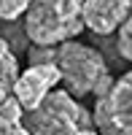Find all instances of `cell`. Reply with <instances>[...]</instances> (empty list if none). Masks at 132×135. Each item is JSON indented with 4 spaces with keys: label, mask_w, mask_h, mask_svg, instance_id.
Listing matches in <instances>:
<instances>
[{
    "label": "cell",
    "mask_w": 132,
    "mask_h": 135,
    "mask_svg": "<svg viewBox=\"0 0 132 135\" xmlns=\"http://www.w3.org/2000/svg\"><path fill=\"white\" fill-rule=\"evenodd\" d=\"M57 65L62 70V84L75 97H103L111 92L116 78H111L105 54L97 51L89 43L81 41H65L57 46Z\"/></svg>",
    "instance_id": "6da1fadb"
},
{
    "label": "cell",
    "mask_w": 132,
    "mask_h": 135,
    "mask_svg": "<svg viewBox=\"0 0 132 135\" xmlns=\"http://www.w3.org/2000/svg\"><path fill=\"white\" fill-rule=\"evenodd\" d=\"M30 43L59 46L73 41L86 27L84 22V0H32L24 14Z\"/></svg>",
    "instance_id": "7a4b0ae2"
},
{
    "label": "cell",
    "mask_w": 132,
    "mask_h": 135,
    "mask_svg": "<svg viewBox=\"0 0 132 135\" xmlns=\"http://www.w3.org/2000/svg\"><path fill=\"white\" fill-rule=\"evenodd\" d=\"M24 124L32 135H75L94 127V114H89L73 92L54 89L35 111H27Z\"/></svg>",
    "instance_id": "3957f363"
},
{
    "label": "cell",
    "mask_w": 132,
    "mask_h": 135,
    "mask_svg": "<svg viewBox=\"0 0 132 135\" xmlns=\"http://www.w3.org/2000/svg\"><path fill=\"white\" fill-rule=\"evenodd\" d=\"M92 114L103 135H132V70L119 76L108 95L97 97Z\"/></svg>",
    "instance_id": "277c9868"
},
{
    "label": "cell",
    "mask_w": 132,
    "mask_h": 135,
    "mask_svg": "<svg viewBox=\"0 0 132 135\" xmlns=\"http://www.w3.org/2000/svg\"><path fill=\"white\" fill-rule=\"evenodd\" d=\"M59 81H62V70H59L57 62L30 65L27 70L19 76V81L14 86V95L19 97V103L24 105V111H35L43 100L57 89Z\"/></svg>",
    "instance_id": "5b68a950"
},
{
    "label": "cell",
    "mask_w": 132,
    "mask_h": 135,
    "mask_svg": "<svg viewBox=\"0 0 132 135\" xmlns=\"http://www.w3.org/2000/svg\"><path fill=\"white\" fill-rule=\"evenodd\" d=\"M132 0H84V22L94 35H111L124 25Z\"/></svg>",
    "instance_id": "8992f818"
},
{
    "label": "cell",
    "mask_w": 132,
    "mask_h": 135,
    "mask_svg": "<svg viewBox=\"0 0 132 135\" xmlns=\"http://www.w3.org/2000/svg\"><path fill=\"white\" fill-rule=\"evenodd\" d=\"M0 62H3V81H0V92L3 95H14V86L19 81V60H16V54L14 49H11V43L3 41V46H0Z\"/></svg>",
    "instance_id": "52a82bcc"
},
{
    "label": "cell",
    "mask_w": 132,
    "mask_h": 135,
    "mask_svg": "<svg viewBox=\"0 0 132 135\" xmlns=\"http://www.w3.org/2000/svg\"><path fill=\"white\" fill-rule=\"evenodd\" d=\"M22 114H27V111L19 103V97L16 95H3V103H0V124L22 122Z\"/></svg>",
    "instance_id": "ba28073f"
},
{
    "label": "cell",
    "mask_w": 132,
    "mask_h": 135,
    "mask_svg": "<svg viewBox=\"0 0 132 135\" xmlns=\"http://www.w3.org/2000/svg\"><path fill=\"white\" fill-rule=\"evenodd\" d=\"M116 51H119V57L132 62V11H129V16L124 19V25L119 27V35H116Z\"/></svg>",
    "instance_id": "9c48e42d"
},
{
    "label": "cell",
    "mask_w": 132,
    "mask_h": 135,
    "mask_svg": "<svg viewBox=\"0 0 132 135\" xmlns=\"http://www.w3.org/2000/svg\"><path fill=\"white\" fill-rule=\"evenodd\" d=\"M30 6H32V0H0V16H3V22L22 19Z\"/></svg>",
    "instance_id": "30bf717a"
},
{
    "label": "cell",
    "mask_w": 132,
    "mask_h": 135,
    "mask_svg": "<svg viewBox=\"0 0 132 135\" xmlns=\"http://www.w3.org/2000/svg\"><path fill=\"white\" fill-rule=\"evenodd\" d=\"M27 62H30V65H49V62H57V46H40V43H30Z\"/></svg>",
    "instance_id": "8fae6325"
},
{
    "label": "cell",
    "mask_w": 132,
    "mask_h": 135,
    "mask_svg": "<svg viewBox=\"0 0 132 135\" xmlns=\"http://www.w3.org/2000/svg\"><path fill=\"white\" fill-rule=\"evenodd\" d=\"M0 135H32L24 122H14V124H0Z\"/></svg>",
    "instance_id": "7c38bea8"
},
{
    "label": "cell",
    "mask_w": 132,
    "mask_h": 135,
    "mask_svg": "<svg viewBox=\"0 0 132 135\" xmlns=\"http://www.w3.org/2000/svg\"><path fill=\"white\" fill-rule=\"evenodd\" d=\"M75 135H103L97 127H92V130H81V132H75Z\"/></svg>",
    "instance_id": "4fadbf2b"
}]
</instances>
